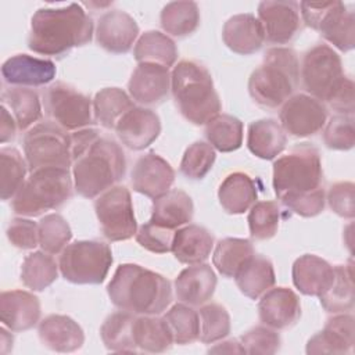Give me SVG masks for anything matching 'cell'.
<instances>
[{"label":"cell","instance_id":"obj_1","mask_svg":"<svg viewBox=\"0 0 355 355\" xmlns=\"http://www.w3.org/2000/svg\"><path fill=\"white\" fill-rule=\"evenodd\" d=\"M93 19L78 3L39 8L31 19L28 47L42 55H61L93 37Z\"/></svg>","mask_w":355,"mask_h":355},{"label":"cell","instance_id":"obj_2","mask_svg":"<svg viewBox=\"0 0 355 355\" xmlns=\"http://www.w3.org/2000/svg\"><path fill=\"white\" fill-rule=\"evenodd\" d=\"M111 302L135 315H159L172 301L171 282L137 263H122L107 286Z\"/></svg>","mask_w":355,"mask_h":355},{"label":"cell","instance_id":"obj_3","mask_svg":"<svg viewBox=\"0 0 355 355\" xmlns=\"http://www.w3.org/2000/svg\"><path fill=\"white\" fill-rule=\"evenodd\" d=\"M126 171L121 146L110 139L96 137L72 162L73 186L85 198H94L118 183Z\"/></svg>","mask_w":355,"mask_h":355},{"label":"cell","instance_id":"obj_4","mask_svg":"<svg viewBox=\"0 0 355 355\" xmlns=\"http://www.w3.org/2000/svg\"><path fill=\"white\" fill-rule=\"evenodd\" d=\"M171 90L184 119L205 125L219 114L220 100L209 71L193 60L179 61L171 72Z\"/></svg>","mask_w":355,"mask_h":355},{"label":"cell","instance_id":"obj_5","mask_svg":"<svg viewBox=\"0 0 355 355\" xmlns=\"http://www.w3.org/2000/svg\"><path fill=\"white\" fill-rule=\"evenodd\" d=\"M298 79L297 53L290 47H272L266 51L262 64L250 75L248 93L257 104L277 108L293 96Z\"/></svg>","mask_w":355,"mask_h":355},{"label":"cell","instance_id":"obj_6","mask_svg":"<svg viewBox=\"0 0 355 355\" xmlns=\"http://www.w3.org/2000/svg\"><path fill=\"white\" fill-rule=\"evenodd\" d=\"M72 196V178L64 168L33 171L14 196L11 207L17 215L39 216L57 209Z\"/></svg>","mask_w":355,"mask_h":355},{"label":"cell","instance_id":"obj_7","mask_svg":"<svg viewBox=\"0 0 355 355\" xmlns=\"http://www.w3.org/2000/svg\"><path fill=\"white\" fill-rule=\"evenodd\" d=\"M322 161L316 147L309 143L294 146L273 162V189L277 198L313 191L322 183Z\"/></svg>","mask_w":355,"mask_h":355},{"label":"cell","instance_id":"obj_8","mask_svg":"<svg viewBox=\"0 0 355 355\" xmlns=\"http://www.w3.org/2000/svg\"><path fill=\"white\" fill-rule=\"evenodd\" d=\"M112 265L108 244L97 240H79L68 244L60 255L62 277L75 284H100Z\"/></svg>","mask_w":355,"mask_h":355},{"label":"cell","instance_id":"obj_9","mask_svg":"<svg viewBox=\"0 0 355 355\" xmlns=\"http://www.w3.org/2000/svg\"><path fill=\"white\" fill-rule=\"evenodd\" d=\"M22 146L31 172L43 168L68 169L72 165L71 136L54 122H40L31 128Z\"/></svg>","mask_w":355,"mask_h":355},{"label":"cell","instance_id":"obj_10","mask_svg":"<svg viewBox=\"0 0 355 355\" xmlns=\"http://www.w3.org/2000/svg\"><path fill=\"white\" fill-rule=\"evenodd\" d=\"M304 22L341 51L355 47V15L343 1L300 3Z\"/></svg>","mask_w":355,"mask_h":355},{"label":"cell","instance_id":"obj_11","mask_svg":"<svg viewBox=\"0 0 355 355\" xmlns=\"http://www.w3.org/2000/svg\"><path fill=\"white\" fill-rule=\"evenodd\" d=\"M300 75L305 90L326 103L345 76L340 55L327 44H316L304 54Z\"/></svg>","mask_w":355,"mask_h":355},{"label":"cell","instance_id":"obj_12","mask_svg":"<svg viewBox=\"0 0 355 355\" xmlns=\"http://www.w3.org/2000/svg\"><path fill=\"white\" fill-rule=\"evenodd\" d=\"M94 211L101 232L110 241H125L137 232L130 191L125 186H112L97 197Z\"/></svg>","mask_w":355,"mask_h":355},{"label":"cell","instance_id":"obj_13","mask_svg":"<svg viewBox=\"0 0 355 355\" xmlns=\"http://www.w3.org/2000/svg\"><path fill=\"white\" fill-rule=\"evenodd\" d=\"M46 114L65 130H79L93 123V103L75 87L55 82L43 96Z\"/></svg>","mask_w":355,"mask_h":355},{"label":"cell","instance_id":"obj_14","mask_svg":"<svg viewBox=\"0 0 355 355\" xmlns=\"http://www.w3.org/2000/svg\"><path fill=\"white\" fill-rule=\"evenodd\" d=\"M279 119L286 133L294 137H306L322 130L326 125L327 110L318 98L300 93L283 103Z\"/></svg>","mask_w":355,"mask_h":355},{"label":"cell","instance_id":"obj_15","mask_svg":"<svg viewBox=\"0 0 355 355\" xmlns=\"http://www.w3.org/2000/svg\"><path fill=\"white\" fill-rule=\"evenodd\" d=\"M300 3L297 1H261L258 21L263 29L265 40L273 44H286L300 31Z\"/></svg>","mask_w":355,"mask_h":355},{"label":"cell","instance_id":"obj_16","mask_svg":"<svg viewBox=\"0 0 355 355\" xmlns=\"http://www.w3.org/2000/svg\"><path fill=\"white\" fill-rule=\"evenodd\" d=\"M130 180L135 191L157 198L171 190L175 182V171L161 155L147 153L136 161Z\"/></svg>","mask_w":355,"mask_h":355},{"label":"cell","instance_id":"obj_17","mask_svg":"<svg viewBox=\"0 0 355 355\" xmlns=\"http://www.w3.org/2000/svg\"><path fill=\"white\" fill-rule=\"evenodd\" d=\"M115 132L123 146L140 151L157 140L161 133V121L153 110L133 107L118 121Z\"/></svg>","mask_w":355,"mask_h":355},{"label":"cell","instance_id":"obj_18","mask_svg":"<svg viewBox=\"0 0 355 355\" xmlns=\"http://www.w3.org/2000/svg\"><path fill=\"white\" fill-rule=\"evenodd\" d=\"M128 89L132 100L140 104H159L171 90L169 68L158 64L140 62L130 75Z\"/></svg>","mask_w":355,"mask_h":355},{"label":"cell","instance_id":"obj_19","mask_svg":"<svg viewBox=\"0 0 355 355\" xmlns=\"http://www.w3.org/2000/svg\"><path fill=\"white\" fill-rule=\"evenodd\" d=\"M139 36V25L128 12L111 10L97 21L96 40L107 51L128 53Z\"/></svg>","mask_w":355,"mask_h":355},{"label":"cell","instance_id":"obj_20","mask_svg":"<svg viewBox=\"0 0 355 355\" xmlns=\"http://www.w3.org/2000/svg\"><path fill=\"white\" fill-rule=\"evenodd\" d=\"M261 322L275 330H283L297 323L301 316L298 295L288 287L269 288L258 302Z\"/></svg>","mask_w":355,"mask_h":355},{"label":"cell","instance_id":"obj_21","mask_svg":"<svg viewBox=\"0 0 355 355\" xmlns=\"http://www.w3.org/2000/svg\"><path fill=\"white\" fill-rule=\"evenodd\" d=\"M55 64L47 58L29 54H15L1 65V76L6 83L14 86H43L55 78Z\"/></svg>","mask_w":355,"mask_h":355},{"label":"cell","instance_id":"obj_22","mask_svg":"<svg viewBox=\"0 0 355 355\" xmlns=\"http://www.w3.org/2000/svg\"><path fill=\"white\" fill-rule=\"evenodd\" d=\"M40 302L25 290H10L0 294V320L10 331H25L37 324Z\"/></svg>","mask_w":355,"mask_h":355},{"label":"cell","instance_id":"obj_23","mask_svg":"<svg viewBox=\"0 0 355 355\" xmlns=\"http://www.w3.org/2000/svg\"><path fill=\"white\" fill-rule=\"evenodd\" d=\"M354 343V316L343 312L330 318L323 330L308 340L305 351L306 354H348Z\"/></svg>","mask_w":355,"mask_h":355},{"label":"cell","instance_id":"obj_24","mask_svg":"<svg viewBox=\"0 0 355 355\" xmlns=\"http://www.w3.org/2000/svg\"><path fill=\"white\" fill-rule=\"evenodd\" d=\"M216 282V275L211 265H191L178 275L175 293L179 301L191 306H200L212 298Z\"/></svg>","mask_w":355,"mask_h":355},{"label":"cell","instance_id":"obj_25","mask_svg":"<svg viewBox=\"0 0 355 355\" xmlns=\"http://www.w3.org/2000/svg\"><path fill=\"white\" fill-rule=\"evenodd\" d=\"M291 276L300 293L320 297L333 283L334 266L315 254H304L294 261Z\"/></svg>","mask_w":355,"mask_h":355},{"label":"cell","instance_id":"obj_26","mask_svg":"<svg viewBox=\"0 0 355 355\" xmlns=\"http://www.w3.org/2000/svg\"><path fill=\"white\" fill-rule=\"evenodd\" d=\"M222 39L227 49L241 55L254 54L265 42L261 22L250 12L230 17L223 25Z\"/></svg>","mask_w":355,"mask_h":355},{"label":"cell","instance_id":"obj_27","mask_svg":"<svg viewBox=\"0 0 355 355\" xmlns=\"http://www.w3.org/2000/svg\"><path fill=\"white\" fill-rule=\"evenodd\" d=\"M39 338L55 352H73L85 343L82 327L67 315H49L39 323Z\"/></svg>","mask_w":355,"mask_h":355},{"label":"cell","instance_id":"obj_28","mask_svg":"<svg viewBox=\"0 0 355 355\" xmlns=\"http://www.w3.org/2000/svg\"><path fill=\"white\" fill-rule=\"evenodd\" d=\"M194 205L191 197L180 190L171 189L165 194L154 198L150 222L175 230L193 219Z\"/></svg>","mask_w":355,"mask_h":355},{"label":"cell","instance_id":"obj_29","mask_svg":"<svg viewBox=\"0 0 355 355\" xmlns=\"http://www.w3.org/2000/svg\"><path fill=\"white\" fill-rule=\"evenodd\" d=\"M214 248V236L198 225H187L175 232L172 252L175 258L186 265L202 263Z\"/></svg>","mask_w":355,"mask_h":355},{"label":"cell","instance_id":"obj_30","mask_svg":"<svg viewBox=\"0 0 355 355\" xmlns=\"http://www.w3.org/2000/svg\"><path fill=\"white\" fill-rule=\"evenodd\" d=\"M287 135L282 125L270 118L250 123L247 133L248 150L261 159L276 158L286 147Z\"/></svg>","mask_w":355,"mask_h":355},{"label":"cell","instance_id":"obj_31","mask_svg":"<svg viewBox=\"0 0 355 355\" xmlns=\"http://www.w3.org/2000/svg\"><path fill=\"white\" fill-rule=\"evenodd\" d=\"M258 197L255 182L244 172L227 175L219 186L218 198L222 208L232 215H241L248 211Z\"/></svg>","mask_w":355,"mask_h":355},{"label":"cell","instance_id":"obj_32","mask_svg":"<svg viewBox=\"0 0 355 355\" xmlns=\"http://www.w3.org/2000/svg\"><path fill=\"white\" fill-rule=\"evenodd\" d=\"M234 280L239 290L245 297L258 300L275 286L276 275L273 263L268 258L254 254L234 276Z\"/></svg>","mask_w":355,"mask_h":355},{"label":"cell","instance_id":"obj_33","mask_svg":"<svg viewBox=\"0 0 355 355\" xmlns=\"http://www.w3.org/2000/svg\"><path fill=\"white\" fill-rule=\"evenodd\" d=\"M133 336L136 347L144 352H165L175 343L166 320L157 315L136 316Z\"/></svg>","mask_w":355,"mask_h":355},{"label":"cell","instance_id":"obj_34","mask_svg":"<svg viewBox=\"0 0 355 355\" xmlns=\"http://www.w3.org/2000/svg\"><path fill=\"white\" fill-rule=\"evenodd\" d=\"M254 254V247L250 240L226 237L216 243L212 263L225 277H234Z\"/></svg>","mask_w":355,"mask_h":355},{"label":"cell","instance_id":"obj_35","mask_svg":"<svg viewBox=\"0 0 355 355\" xmlns=\"http://www.w3.org/2000/svg\"><path fill=\"white\" fill-rule=\"evenodd\" d=\"M136 316L128 311L111 313L100 327L101 340L108 351L112 352H136L137 347L133 336Z\"/></svg>","mask_w":355,"mask_h":355},{"label":"cell","instance_id":"obj_36","mask_svg":"<svg viewBox=\"0 0 355 355\" xmlns=\"http://www.w3.org/2000/svg\"><path fill=\"white\" fill-rule=\"evenodd\" d=\"M133 55L139 64L150 62L169 68L176 62L178 49L168 35L159 31H147L136 42Z\"/></svg>","mask_w":355,"mask_h":355},{"label":"cell","instance_id":"obj_37","mask_svg":"<svg viewBox=\"0 0 355 355\" xmlns=\"http://www.w3.org/2000/svg\"><path fill=\"white\" fill-rule=\"evenodd\" d=\"M352 263L336 265L334 279L330 287L319 297L320 304L326 312L343 313L352 311L354 308V277H352Z\"/></svg>","mask_w":355,"mask_h":355},{"label":"cell","instance_id":"obj_38","mask_svg":"<svg viewBox=\"0 0 355 355\" xmlns=\"http://www.w3.org/2000/svg\"><path fill=\"white\" fill-rule=\"evenodd\" d=\"M133 107L132 97L119 87H104L93 100L94 118L105 129H115L118 121Z\"/></svg>","mask_w":355,"mask_h":355},{"label":"cell","instance_id":"obj_39","mask_svg":"<svg viewBox=\"0 0 355 355\" xmlns=\"http://www.w3.org/2000/svg\"><path fill=\"white\" fill-rule=\"evenodd\" d=\"M58 263L46 251L28 254L21 266V282L32 291H43L58 277Z\"/></svg>","mask_w":355,"mask_h":355},{"label":"cell","instance_id":"obj_40","mask_svg":"<svg viewBox=\"0 0 355 355\" xmlns=\"http://www.w3.org/2000/svg\"><path fill=\"white\" fill-rule=\"evenodd\" d=\"M208 143L220 153H232L243 144V122L229 114H218L205 123Z\"/></svg>","mask_w":355,"mask_h":355},{"label":"cell","instance_id":"obj_41","mask_svg":"<svg viewBox=\"0 0 355 355\" xmlns=\"http://www.w3.org/2000/svg\"><path fill=\"white\" fill-rule=\"evenodd\" d=\"M162 29L178 37L193 33L200 25V8L196 1L168 3L159 15Z\"/></svg>","mask_w":355,"mask_h":355},{"label":"cell","instance_id":"obj_42","mask_svg":"<svg viewBox=\"0 0 355 355\" xmlns=\"http://www.w3.org/2000/svg\"><path fill=\"white\" fill-rule=\"evenodd\" d=\"M3 104L11 110L21 130H26L42 118L40 98L32 89H7L3 92Z\"/></svg>","mask_w":355,"mask_h":355},{"label":"cell","instance_id":"obj_43","mask_svg":"<svg viewBox=\"0 0 355 355\" xmlns=\"http://www.w3.org/2000/svg\"><path fill=\"white\" fill-rule=\"evenodd\" d=\"M28 164L14 147L0 150V196L1 200L14 198L25 182Z\"/></svg>","mask_w":355,"mask_h":355},{"label":"cell","instance_id":"obj_44","mask_svg":"<svg viewBox=\"0 0 355 355\" xmlns=\"http://www.w3.org/2000/svg\"><path fill=\"white\" fill-rule=\"evenodd\" d=\"M172 334L173 341L179 345L191 344L200 337V316L191 305L175 304L164 315Z\"/></svg>","mask_w":355,"mask_h":355},{"label":"cell","instance_id":"obj_45","mask_svg":"<svg viewBox=\"0 0 355 355\" xmlns=\"http://www.w3.org/2000/svg\"><path fill=\"white\" fill-rule=\"evenodd\" d=\"M72 239L68 222L60 214L44 215L39 220V245L43 251L54 255L61 252Z\"/></svg>","mask_w":355,"mask_h":355},{"label":"cell","instance_id":"obj_46","mask_svg":"<svg viewBox=\"0 0 355 355\" xmlns=\"http://www.w3.org/2000/svg\"><path fill=\"white\" fill-rule=\"evenodd\" d=\"M200 337L204 344H214L230 333V316L225 306L207 304L200 308Z\"/></svg>","mask_w":355,"mask_h":355},{"label":"cell","instance_id":"obj_47","mask_svg":"<svg viewBox=\"0 0 355 355\" xmlns=\"http://www.w3.org/2000/svg\"><path fill=\"white\" fill-rule=\"evenodd\" d=\"M280 222V208L275 201H258L250 208L248 227L255 240L272 239Z\"/></svg>","mask_w":355,"mask_h":355},{"label":"cell","instance_id":"obj_48","mask_svg":"<svg viewBox=\"0 0 355 355\" xmlns=\"http://www.w3.org/2000/svg\"><path fill=\"white\" fill-rule=\"evenodd\" d=\"M216 154L215 148L205 141H194L190 144L180 161V172L193 180L205 178V175L212 169Z\"/></svg>","mask_w":355,"mask_h":355},{"label":"cell","instance_id":"obj_49","mask_svg":"<svg viewBox=\"0 0 355 355\" xmlns=\"http://www.w3.org/2000/svg\"><path fill=\"white\" fill-rule=\"evenodd\" d=\"M323 141L331 150H351L355 144V128L352 115H334L323 130Z\"/></svg>","mask_w":355,"mask_h":355},{"label":"cell","instance_id":"obj_50","mask_svg":"<svg viewBox=\"0 0 355 355\" xmlns=\"http://www.w3.org/2000/svg\"><path fill=\"white\" fill-rule=\"evenodd\" d=\"M240 343L244 347L245 354L272 355L279 351L282 340L275 329L268 326H257L245 331L240 337Z\"/></svg>","mask_w":355,"mask_h":355},{"label":"cell","instance_id":"obj_51","mask_svg":"<svg viewBox=\"0 0 355 355\" xmlns=\"http://www.w3.org/2000/svg\"><path fill=\"white\" fill-rule=\"evenodd\" d=\"M136 241L147 251L154 254H165L172 251L175 232L164 226L147 222L136 232Z\"/></svg>","mask_w":355,"mask_h":355},{"label":"cell","instance_id":"obj_52","mask_svg":"<svg viewBox=\"0 0 355 355\" xmlns=\"http://www.w3.org/2000/svg\"><path fill=\"white\" fill-rule=\"evenodd\" d=\"M280 201L291 212L304 218H312L319 215L324 209L326 198H324V190L319 187L313 191L283 197L280 198Z\"/></svg>","mask_w":355,"mask_h":355},{"label":"cell","instance_id":"obj_53","mask_svg":"<svg viewBox=\"0 0 355 355\" xmlns=\"http://www.w3.org/2000/svg\"><path fill=\"white\" fill-rule=\"evenodd\" d=\"M7 239L21 250H32L39 244V223L26 218H14L7 227Z\"/></svg>","mask_w":355,"mask_h":355},{"label":"cell","instance_id":"obj_54","mask_svg":"<svg viewBox=\"0 0 355 355\" xmlns=\"http://www.w3.org/2000/svg\"><path fill=\"white\" fill-rule=\"evenodd\" d=\"M354 190L352 182H337L330 186L327 193L329 207L334 214L344 219H354L355 204H354Z\"/></svg>","mask_w":355,"mask_h":355},{"label":"cell","instance_id":"obj_55","mask_svg":"<svg viewBox=\"0 0 355 355\" xmlns=\"http://www.w3.org/2000/svg\"><path fill=\"white\" fill-rule=\"evenodd\" d=\"M327 104L343 115H354V82L351 78L344 76L340 86L327 100Z\"/></svg>","mask_w":355,"mask_h":355},{"label":"cell","instance_id":"obj_56","mask_svg":"<svg viewBox=\"0 0 355 355\" xmlns=\"http://www.w3.org/2000/svg\"><path fill=\"white\" fill-rule=\"evenodd\" d=\"M17 121L15 118L8 112L7 107L1 105V118H0V141L7 143L11 141L15 136L17 130Z\"/></svg>","mask_w":355,"mask_h":355},{"label":"cell","instance_id":"obj_57","mask_svg":"<svg viewBox=\"0 0 355 355\" xmlns=\"http://www.w3.org/2000/svg\"><path fill=\"white\" fill-rule=\"evenodd\" d=\"M209 354H245L244 347L239 340H226L215 344L208 349Z\"/></svg>","mask_w":355,"mask_h":355},{"label":"cell","instance_id":"obj_58","mask_svg":"<svg viewBox=\"0 0 355 355\" xmlns=\"http://www.w3.org/2000/svg\"><path fill=\"white\" fill-rule=\"evenodd\" d=\"M12 343H14L12 336L4 327H1L0 329V344H1L0 351H1L3 355L8 354L12 349Z\"/></svg>","mask_w":355,"mask_h":355}]
</instances>
